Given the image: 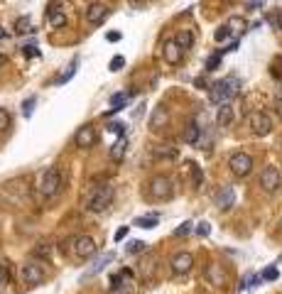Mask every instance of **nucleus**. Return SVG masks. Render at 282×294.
<instances>
[{"instance_id":"nucleus-1","label":"nucleus","mask_w":282,"mask_h":294,"mask_svg":"<svg viewBox=\"0 0 282 294\" xmlns=\"http://www.w3.org/2000/svg\"><path fill=\"white\" fill-rule=\"evenodd\" d=\"M113 194H115V189L111 184H94L84 196V208L91 211V213H101V211H106L111 206Z\"/></svg>"},{"instance_id":"nucleus-2","label":"nucleus","mask_w":282,"mask_h":294,"mask_svg":"<svg viewBox=\"0 0 282 294\" xmlns=\"http://www.w3.org/2000/svg\"><path fill=\"white\" fill-rule=\"evenodd\" d=\"M30 199V191L22 179H15V182H5L0 186V201L8 203V206H25Z\"/></svg>"},{"instance_id":"nucleus-3","label":"nucleus","mask_w":282,"mask_h":294,"mask_svg":"<svg viewBox=\"0 0 282 294\" xmlns=\"http://www.w3.org/2000/svg\"><path fill=\"white\" fill-rule=\"evenodd\" d=\"M59 186H61V172H59V167H47L37 179L39 199H44V201L52 199L56 191H59Z\"/></svg>"},{"instance_id":"nucleus-4","label":"nucleus","mask_w":282,"mask_h":294,"mask_svg":"<svg viewBox=\"0 0 282 294\" xmlns=\"http://www.w3.org/2000/svg\"><path fill=\"white\" fill-rule=\"evenodd\" d=\"M172 196H174V184H172L169 177L157 174V177H152L148 182V199H152V201H169Z\"/></svg>"},{"instance_id":"nucleus-5","label":"nucleus","mask_w":282,"mask_h":294,"mask_svg":"<svg viewBox=\"0 0 282 294\" xmlns=\"http://www.w3.org/2000/svg\"><path fill=\"white\" fill-rule=\"evenodd\" d=\"M236 93H238V79H221L211 86V103H216V106L231 103V98Z\"/></svg>"},{"instance_id":"nucleus-6","label":"nucleus","mask_w":282,"mask_h":294,"mask_svg":"<svg viewBox=\"0 0 282 294\" xmlns=\"http://www.w3.org/2000/svg\"><path fill=\"white\" fill-rule=\"evenodd\" d=\"M20 277H22L25 284H32V287H35V284H42V282L47 279V270H44V265H42L39 260H30V262L22 265Z\"/></svg>"},{"instance_id":"nucleus-7","label":"nucleus","mask_w":282,"mask_h":294,"mask_svg":"<svg viewBox=\"0 0 282 294\" xmlns=\"http://www.w3.org/2000/svg\"><path fill=\"white\" fill-rule=\"evenodd\" d=\"M72 253L79 260H89V257H94L98 253V243L91 236H76L74 245H72Z\"/></svg>"},{"instance_id":"nucleus-8","label":"nucleus","mask_w":282,"mask_h":294,"mask_svg":"<svg viewBox=\"0 0 282 294\" xmlns=\"http://www.w3.org/2000/svg\"><path fill=\"white\" fill-rule=\"evenodd\" d=\"M248 125H250V130H253V135L265 137V135L272 130V118H270L267 113H263V110H258V113H250Z\"/></svg>"},{"instance_id":"nucleus-9","label":"nucleus","mask_w":282,"mask_h":294,"mask_svg":"<svg viewBox=\"0 0 282 294\" xmlns=\"http://www.w3.org/2000/svg\"><path fill=\"white\" fill-rule=\"evenodd\" d=\"M228 167H231V172H233L238 179H243V177L250 174V169H253V157L245 155V152H236V155L228 160Z\"/></svg>"},{"instance_id":"nucleus-10","label":"nucleus","mask_w":282,"mask_h":294,"mask_svg":"<svg viewBox=\"0 0 282 294\" xmlns=\"http://www.w3.org/2000/svg\"><path fill=\"white\" fill-rule=\"evenodd\" d=\"M280 169L277 167H265L263 172H260V186H263V191H267V194H272V191H277L280 189Z\"/></svg>"},{"instance_id":"nucleus-11","label":"nucleus","mask_w":282,"mask_h":294,"mask_svg":"<svg viewBox=\"0 0 282 294\" xmlns=\"http://www.w3.org/2000/svg\"><path fill=\"white\" fill-rule=\"evenodd\" d=\"M169 267H172L174 275H187V272H191V267H194V255L187 253V250H182V253H177V255L172 257Z\"/></svg>"},{"instance_id":"nucleus-12","label":"nucleus","mask_w":282,"mask_h":294,"mask_svg":"<svg viewBox=\"0 0 282 294\" xmlns=\"http://www.w3.org/2000/svg\"><path fill=\"white\" fill-rule=\"evenodd\" d=\"M84 18L89 25H103L106 18H108V8L103 5V3H91L89 8H86V13H84Z\"/></svg>"},{"instance_id":"nucleus-13","label":"nucleus","mask_w":282,"mask_h":294,"mask_svg":"<svg viewBox=\"0 0 282 294\" xmlns=\"http://www.w3.org/2000/svg\"><path fill=\"white\" fill-rule=\"evenodd\" d=\"M74 142H76V147H81V150L94 147V142H96V128H94V125H84V128H79V130H76V135H74Z\"/></svg>"},{"instance_id":"nucleus-14","label":"nucleus","mask_w":282,"mask_h":294,"mask_svg":"<svg viewBox=\"0 0 282 294\" xmlns=\"http://www.w3.org/2000/svg\"><path fill=\"white\" fill-rule=\"evenodd\" d=\"M113 257H115L113 253H103V255H98L94 265H91V267H89V270L81 275V279H91V277H96L98 272H103V270H106V265H111V262H113Z\"/></svg>"},{"instance_id":"nucleus-15","label":"nucleus","mask_w":282,"mask_h":294,"mask_svg":"<svg viewBox=\"0 0 282 294\" xmlns=\"http://www.w3.org/2000/svg\"><path fill=\"white\" fill-rule=\"evenodd\" d=\"M214 201H216V206H219V208H224V211H226V208H231V206H233V201H236V191H233L231 186H224V189H221V191L214 196Z\"/></svg>"},{"instance_id":"nucleus-16","label":"nucleus","mask_w":282,"mask_h":294,"mask_svg":"<svg viewBox=\"0 0 282 294\" xmlns=\"http://www.w3.org/2000/svg\"><path fill=\"white\" fill-rule=\"evenodd\" d=\"M162 54H165V59H167L169 64H179V61H182V54H184V49L172 39V42L165 44V52H162Z\"/></svg>"},{"instance_id":"nucleus-17","label":"nucleus","mask_w":282,"mask_h":294,"mask_svg":"<svg viewBox=\"0 0 282 294\" xmlns=\"http://www.w3.org/2000/svg\"><path fill=\"white\" fill-rule=\"evenodd\" d=\"M167 120H169V113H167V108H155L152 110V118H150V125L155 130H162L165 125H167Z\"/></svg>"},{"instance_id":"nucleus-18","label":"nucleus","mask_w":282,"mask_h":294,"mask_svg":"<svg viewBox=\"0 0 282 294\" xmlns=\"http://www.w3.org/2000/svg\"><path fill=\"white\" fill-rule=\"evenodd\" d=\"M216 123H219L221 128H228V125L233 123V106H231V103H224V106H219Z\"/></svg>"},{"instance_id":"nucleus-19","label":"nucleus","mask_w":282,"mask_h":294,"mask_svg":"<svg viewBox=\"0 0 282 294\" xmlns=\"http://www.w3.org/2000/svg\"><path fill=\"white\" fill-rule=\"evenodd\" d=\"M199 137H201V128H199V123H189L187 128H184V142L196 145V142H199Z\"/></svg>"},{"instance_id":"nucleus-20","label":"nucleus","mask_w":282,"mask_h":294,"mask_svg":"<svg viewBox=\"0 0 282 294\" xmlns=\"http://www.w3.org/2000/svg\"><path fill=\"white\" fill-rule=\"evenodd\" d=\"M174 42H177L182 49H191V44H194V35H191V30H179L177 37H174Z\"/></svg>"},{"instance_id":"nucleus-21","label":"nucleus","mask_w":282,"mask_h":294,"mask_svg":"<svg viewBox=\"0 0 282 294\" xmlns=\"http://www.w3.org/2000/svg\"><path fill=\"white\" fill-rule=\"evenodd\" d=\"M35 32V25L30 18H18L15 20V35H30Z\"/></svg>"},{"instance_id":"nucleus-22","label":"nucleus","mask_w":282,"mask_h":294,"mask_svg":"<svg viewBox=\"0 0 282 294\" xmlns=\"http://www.w3.org/2000/svg\"><path fill=\"white\" fill-rule=\"evenodd\" d=\"M125 147H128V140L120 135V140H118V142L111 147V157L115 160V162H120V160L125 157Z\"/></svg>"},{"instance_id":"nucleus-23","label":"nucleus","mask_w":282,"mask_h":294,"mask_svg":"<svg viewBox=\"0 0 282 294\" xmlns=\"http://www.w3.org/2000/svg\"><path fill=\"white\" fill-rule=\"evenodd\" d=\"M160 223V216L157 213H150V216H140V218L132 220V226H137V228H155Z\"/></svg>"},{"instance_id":"nucleus-24","label":"nucleus","mask_w":282,"mask_h":294,"mask_svg":"<svg viewBox=\"0 0 282 294\" xmlns=\"http://www.w3.org/2000/svg\"><path fill=\"white\" fill-rule=\"evenodd\" d=\"M125 101H128V93H115L111 98V110L106 113V115H113V113H118V110H123L125 106Z\"/></svg>"},{"instance_id":"nucleus-25","label":"nucleus","mask_w":282,"mask_h":294,"mask_svg":"<svg viewBox=\"0 0 282 294\" xmlns=\"http://www.w3.org/2000/svg\"><path fill=\"white\" fill-rule=\"evenodd\" d=\"M206 277L214 282V284H224V279H226L219 265H208V267H206Z\"/></svg>"},{"instance_id":"nucleus-26","label":"nucleus","mask_w":282,"mask_h":294,"mask_svg":"<svg viewBox=\"0 0 282 294\" xmlns=\"http://www.w3.org/2000/svg\"><path fill=\"white\" fill-rule=\"evenodd\" d=\"M145 245H148V243H143V240H130L125 250H128V255H137V253L145 250Z\"/></svg>"},{"instance_id":"nucleus-27","label":"nucleus","mask_w":282,"mask_h":294,"mask_svg":"<svg viewBox=\"0 0 282 294\" xmlns=\"http://www.w3.org/2000/svg\"><path fill=\"white\" fill-rule=\"evenodd\" d=\"M49 22H52L54 27H64V25H66V15L59 13V10H54V13H49Z\"/></svg>"},{"instance_id":"nucleus-28","label":"nucleus","mask_w":282,"mask_h":294,"mask_svg":"<svg viewBox=\"0 0 282 294\" xmlns=\"http://www.w3.org/2000/svg\"><path fill=\"white\" fill-rule=\"evenodd\" d=\"M155 155H157V157H177V150L172 145H160L155 150Z\"/></svg>"},{"instance_id":"nucleus-29","label":"nucleus","mask_w":282,"mask_h":294,"mask_svg":"<svg viewBox=\"0 0 282 294\" xmlns=\"http://www.w3.org/2000/svg\"><path fill=\"white\" fill-rule=\"evenodd\" d=\"M10 123H13V120H10V113L5 108H0V132H8V130H10Z\"/></svg>"},{"instance_id":"nucleus-30","label":"nucleus","mask_w":282,"mask_h":294,"mask_svg":"<svg viewBox=\"0 0 282 294\" xmlns=\"http://www.w3.org/2000/svg\"><path fill=\"white\" fill-rule=\"evenodd\" d=\"M132 289H135V287H132V282H128V284H125V282H120V284L111 287V294H132Z\"/></svg>"},{"instance_id":"nucleus-31","label":"nucleus","mask_w":282,"mask_h":294,"mask_svg":"<svg viewBox=\"0 0 282 294\" xmlns=\"http://www.w3.org/2000/svg\"><path fill=\"white\" fill-rule=\"evenodd\" d=\"M231 32H233V30H231L228 25H221V27L216 30V35H214V39H216V42H224V39H228V37H231Z\"/></svg>"},{"instance_id":"nucleus-32","label":"nucleus","mask_w":282,"mask_h":294,"mask_svg":"<svg viewBox=\"0 0 282 294\" xmlns=\"http://www.w3.org/2000/svg\"><path fill=\"white\" fill-rule=\"evenodd\" d=\"M221 56H224V52H221V49H219V52H216L214 56H208V61H206V71H214V69H216V66L221 64Z\"/></svg>"},{"instance_id":"nucleus-33","label":"nucleus","mask_w":282,"mask_h":294,"mask_svg":"<svg viewBox=\"0 0 282 294\" xmlns=\"http://www.w3.org/2000/svg\"><path fill=\"white\" fill-rule=\"evenodd\" d=\"M267 22H270L275 30H282V10H275L272 15H267Z\"/></svg>"},{"instance_id":"nucleus-34","label":"nucleus","mask_w":282,"mask_h":294,"mask_svg":"<svg viewBox=\"0 0 282 294\" xmlns=\"http://www.w3.org/2000/svg\"><path fill=\"white\" fill-rule=\"evenodd\" d=\"M74 74H76V61H74V64H69V66H66V71H64V74H61V76H59V79H56V84H66V81H69V79H72Z\"/></svg>"},{"instance_id":"nucleus-35","label":"nucleus","mask_w":282,"mask_h":294,"mask_svg":"<svg viewBox=\"0 0 282 294\" xmlns=\"http://www.w3.org/2000/svg\"><path fill=\"white\" fill-rule=\"evenodd\" d=\"M277 277H280V270H277V267H267L263 272V279H267V282H275Z\"/></svg>"},{"instance_id":"nucleus-36","label":"nucleus","mask_w":282,"mask_h":294,"mask_svg":"<svg viewBox=\"0 0 282 294\" xmlns=\"http://www.w3.org/2000/svg\"><path fill=\"white\" fill-rule=\"evenodd\" d=\"M228 27H231L233 32H243V30H245V22L241 18H233L231 22H228Z\"/></svg>"},{"instance_id":"nucleus-37","label":"nucleus","mask_w":282,"mask_h":294,"mask_svg":"<svg viewBox=\"0 0 282 294\" xmlns=\"http://www.w3.org/2000/svg\"><path fill=\"white\" fill-rule=\"evenodd\" d=\"M32 108H35V98H27V101L22 103V115L30 118V115H32Z\"/></svg>"},{"instance_id":"nucleus-38","label":"nucleus","mask_w":282,"mask_h":294,"mask_svg":"<svg viewBox=\"0 0 282 294\" xmlns=\"http://www.w3.org/2000/svg\"><path fill=\"white\" fill-rule=\"evenodd\" d=\"M123 66H125V59L123 56H113L111 59V71H120Z\"/></svg>"},{"instance_id":"nucleus-39","label":"nucleus","mask_w":282,"mask_h":294,"mask_svg":"<svg viewBox=\"0 0 282 294\" xmlns=\"http://www.w3.org/2000/svg\"><path fill=\"white\" fill-rule=\"evenodd\" d=\"M191 226H194L191 220H187V223H182V226H179V228L174 231V236H187L189 231H191Z\"/></svg>"},{"instance_id":"nucleus-40","label":"nucleus","mask_w":282,"mask_h":294,"mask_svg":"<svg viewBox=\"0 0 282 294\" xmlns=\"http://www.w3.org/2000/svg\"><path fill=\"white\" fill-rule=\"evenodd\" d=\"M191 174H194V186H201V169H199V165H191Z\"/></svg>"},{"instance_id":"nucleus-41","label":"nucleus","mask_w":282,"mask_h":294,"mask_svg":"<svg viewBox=\"0 0 282 294\" xmlns=\"http://www.w3.org/2000/svg\"><path fill=\"white\" fill-rule=\"evenodd\" d=\"M196 233H199V236H208V233H211V226H208L206 220H201L199 228H196Z\"/></svg>"},{"instance_id":"nucleus-42","label":"nucleus","mask_w":282,"mask_h":294,"mask_svg":"<svg viewBox=\"0 0 282 294\" xmlns=\"http://www.w3.org/2000/svg\"><path fill=\"white\" fill-rule=\"evenodd\" d=\"M108 130H111V132H115V135H123V132H125V125H123V123H111V125H108Z\"/></svg>"},{"instance_id":"nucleus-43","label":"nucleus","mask_w":282,"mask_h":294,"mask_svg":"<svg viewBox=\"0 0 282 294\" xmlns=\"http://www.w3.org/2000/svg\"><path fill=\"white\" fill-rule=\"evenodd\" d=\"M25 56H39V49L35 44H27V47H25Z\"/></svg>"},{"instance_id":"nucleus-44","label":"nucleus","mask_w":282,"mask_h":294,"mask_svg":"<svg viewBox=\"0 0 282 294\" xmlns=\"http://www.w3.org/2000/svg\"><path fill=\"white\" fill-rule=\"evenodd\" d=\"M260 5H263V0H248V3H245L248 10H255V8H260Z\"/></svg>"},{"instance_id":"nucleus-45","label":"nucleus","mask_w":282,"mask_h":294,"mask_svg":"<svg viewBox=\"0 0 282 294\" xmlns=\"http://www.w3.org/2000/svg\"><path fill=\"white\" fill-rule=\"evenodd\" d=\"M128 236V226H123V228H118V233H115V240H123Z\"/></svg>"},{"instance_id":"nucleus-46","label":"nucleus","mask_w":282,"mask_h":294,"mask_svg":"<svg viewBox=\"0 0 282 294\" xmlns=\"http://www.w3.org/2000/svg\"><path fill=\"white\" fill-rule=\"evenodd\" d=\"M106 39H108V42H118V39H120V32H108Z\"/></svg>"},{"instance_id":"nucleus-47","label":"nucleus","mask_w":282,"mask_h":294,"mask_svg":"<svg viewBox=\"0 0 282 294\" xmlns=\"http://www.w3.org/2000/svg\"><path fill=\"white\" fill-rule=\"evenodd\" d=\"M5 37H8V32H5V30H3V27H0V42H3V39H5Z\"/></svg>"},{"instance_id":"nucleus-48","label":"nucleus","mask_w":282,"mask_h":294,"mask_svg":"<svg viewBox=\"0 0 282 294\" xmlns=\"http://www.w3.org/2000/svg\"><path fill=\"white\" fill-rule=\"evenodd\" d=\"M3 267H5V265H3V262H0V272H3Z\"/></svg>"}]
</instances>
